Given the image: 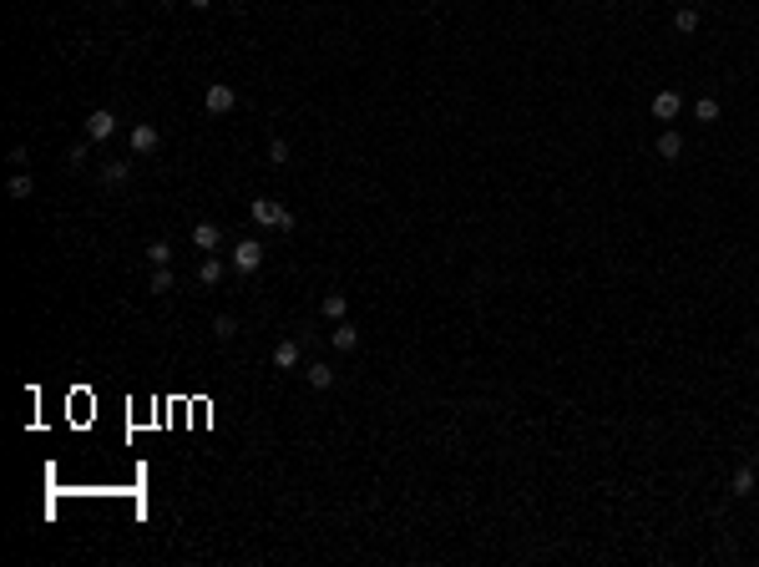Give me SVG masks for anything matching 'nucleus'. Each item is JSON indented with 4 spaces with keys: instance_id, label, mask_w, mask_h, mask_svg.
<instances>
[{
    "instance_id": "obj_15",
    "label": "nucleus",
    "mask_w": 759,
    "mask_h": 567,
    "mask_svg": "<svg viewBox=\"0 0 759 567\" xmlns=\"http://www.w3.org/2000/svg\"><path fill=\"white\" fill-rule=\"evenodd\" d=\"M309 385H314V390H329V385H334V370H329V365H309Z\"/></svg>"
},
{
    "instance_id": "obj_14",
    "label": "nucleus",
    "mask_w": 759,
    "mask_h": 567,
    "mask_svg": "<svg viewBox=\"0 0 759 567\" xmlns=\"http://www.w3.org/2000/svg\"><path fill=\"white\" fill-rule=\"evenodd\" d=\"M658 152H663V157H678V152H683V137H678V132L668 127V132L658 137Z\"/></svg>"
},
{
    "instance_id": "obj_21",
    "label": "nucleus",
    "mask_w": 759,
    "mask_h": 567,
    "mask_svg": "<svg viewBox=\"0 0 759 567\" xmlns=\"http://www.w3.org/2000/svg\"><path fill=\"white\" fill-rule=\"evenodd\" d=\"M218 279H223V264H218V259H208V264L198 269V284H218Z\"/></svg>"
},
{
    "instance_id": "obj_22",
    "label": "nucleus",
    "mask_w": 759,
    "mask_h": 567,
    "mask_svg": "<svg viewBox=\"0 0 759 567\" xmlns=\"http://www.w3.org/2000/svg\"><path fill=\"white\" fill-rule=\"evenodd\" d=\"M147 259L152 264H172V244H147Z\"/></svg>"
},
{
    "instance_id": "obj_23",
    "label": "nucleus",
    "mask_w": 759,
    "mask_h": 567,
    "mask_svg": "<svg viewBox=\"0 0 759 567\" xmlns=\"http://www.w3.org/2000/svg\"><path fill=\"white\" fill-rule=\"evenodd\" d=\"M193 6H198V11H208V6H213V0H193Z\"/></svg>"
},
{
    "instance_id": "obj_19",
    "label": "nucleus",
    "mask_w": 759,
    "mask_h": 567,
    "mask_svg": "<svg viewBox=\"0 0 759 567\" xmlns=\"http://www.w3.org/2000/svg\"><path fill=\"white\" fill-rule=\"evenodd\" d=\"M693 117H698V122H714V117H719V101H714V96H704V101L693 106Z\"/></svg>"
},
{
    "instance_id": "obj_2",
    "label": "nucleus",
    "mask_w": 759,
    "mask_h": 567,
    "mask_svg": "<svg viewBox=\"0 0 759 567\" xmlns=\"http://www.w3.org/2000/svg\"><path fill=\"white\" fill-rule=\"evenodd\" d=\"M263 264V244L258 239H238V244H233V269H238V274H253Z\"/></svg>"
},
{
    "instance_id": "obj_18",
    "label": "nucleus",
    "mask_w": 759,
    "mask_h": 567,
    "mask_svg": "<svg viewBox=\"0 0 759 567\" xmlns=\"http://www.w3.org/2000/svg\"><path fill=\"white\" fill-rule=\"evenodd\" d=\"M31 188H36L31 173H16V178H11V198H31Z\"/></svg>"
},
{
    "instance_id": "obj_24",
    "label": "nucleus",
    "mask_w": 759,
    "mask_h": 567,
    "mask_svg": "<svg viewBox=\"0 0 759 567\" xmlns=\"http://www.w3.org/2000/svg\"><path fill=\"white\" fill-rule=\"evenodd\" d=\"M162 6H172V0H162Z\"/></svg>"
},
{
    "instance_id": "obj_6",
    "label": "nucleus",
    "mask_w": 759,
    "mask_h": 567,
    "mask_svg": "<svg viewBox=\"0 0 759 567\" xmlns=\"http://www.w3.org/2000/svg\"><path fill=\"white\" fill-rule=\"evenodd\" d=\"M218 244H223V229H218V223H198V229H193V249L213 254Z\"/></svg>"
},
{
    "instance_id": "obj_13",
    "label": "nucleus",
    "mask_w": 759,
    "mask_h": 567,
    "mask_svg": "<svg viewBox=\"0 0 759 567\" xmlns=\"http://www.w3.org/2000/svg\"><path fill=\"white\" fill-rule=\"evenodd\" d=\"M127 173H132V167H127V162H106V167H101V178H106V188H116V183H127Z\"/></svg>"
},
{
    "instance_id": "obj_11",
    "label": "nucleus",
    "mask_w": 759,
    "mask_h": 567,
    "mask_svg": "<svg viewBox=\"0 0 759 567\" xmlns=\"http://www.w3.org/2000/svg\"><path fill=\"white\" fill-rule=\"evenodd\" d=\"M172 284H178V279H172V269L157 264V269H152V294H172Z\"/></svg>"
},
{
    "instance_id": "obj_9",
    "label": "nucleus",
    "mask_w": 759,
    "mask_h": 567,
    "mask_svg": "<svg viewBox=\"0 0 759 567\" xmlns=\"http://www.w3.org/2000/svg\"><path fill=\"white\" fill-rule=\"evenodd\" d=\"M319 314H324V319H344V314H349V304H344V294H339V289H334V294H324V304H319Z\"/></svg>"
},
{
    "instance_id": "obj_12",
    "label": "nucleus",
    "mask_w": 759,
    "mask_h": 567,
    "mask_svg": "<svg viewBox=\"0 0 759 567\" xmlns=\"http://www.w3.org/2000/svg\"><path fill=\"white\" fill-rule=\"evenodd\" d=\"M355 345H360V329H355V324H339V329H334V350H355Z\"/></svg>"
},
{
    "instance_id": "obj_5",
    "label": "nucleus",
    "mask_w": 759,
    "mask_h": 567,
    "mask_svg": "<svg viewBox=\"0 0 759 567\" xmlns=\"http://www.w3.org/2000/svg\"><path fill=\"white\" fill-rule=\"evenodd\" d=\"M157 142H162V132H157L152 122H137V127H132V152H157Z\"/></svg>"
},
{
    "instance_id": "obj_17",
    "label": "nucleus",
    "mask_w": 759,
    "mask_h": 567,
    "mask_svg": "<svg viewBox=\"0 0 759 567\" xmlns=\"http://www.w3.org/2000/svg\"><path fill=\"white\" fill-rule=\"evenodd\" d=\"M673 31L693 36V31H698V11H678V16H673Z\"/></svg>"
},
{
    "instance_id": "obj_8",
    "label": "nucleus",
    "mask_w": 759,
    "mask_h": 567,
    "mask_svg": "<svg viewBox=\"0 0 759 567\" xmlns=\"http://www.w3.org/2000/svg\"><path fill=\"white\" fill-rule=\"evenodd\" d=\"M678 106H683V101H678V91H658V96H653V117H658V122H673V117H678Z\"/></svg>"
},
{
    "instance_id": "obj_10",
    "label": "nucleus",
    "mask_w": 759,
    "mask_h": 567,
    "mask_svg": "<svg viewBox=\"0 0 759 567\" xmlns=\"http://www.w3.org/2000/svg\"><path fill=\"white\" fill-rule=\"evenodd\" d=\"M729 491H734V496H749V491H754V466H739L734 481H729Z\"/></svg>"
},
{
    "instance_id": "obj_20",
    "label": "nucleus",
    "mask_w": 759,
    "mask_h": 567,
    "mask_svg": "<svg viewBox=\"0 0 759 567\" xmlns=\"http://www.w3.org/2000/svg\"><path fill=\"white\" fill-rule=\"evenodd\" d=\"M268 162H273V167H283V162H288V142H283V137H273V142H268Z\"/></svg>"
},
{
    "instance_id": "obj_1",
    "label": "nucleus",
    "mask_w": 759,
    "mask_h": 567,
    "mask_svg": "<svg viewBox=\"0 0 759 567\" xmlns=\"http://www.w3.org/2000/svg\"><path fill=\"white\" fill-rule=\"evenodd\" d=\"M253 223H263V229H294V213H288L283 203H273V198H253Z\"/></svg>"
},
{
    "instance_id": "obj_4",
    "label": "nucleus",
    "mask_w": 759,
    "mask_h": 567,
    "mask_svg": "<svg viewBox=\"0 0 759 567\" xmlns=\"http://www.w3.org/2000/svg\"><path fill=\"white\" fill-rule=\"evenodd\" d=\"M233 101H238V96H233V86H208V96H203V106L213 111V117H223V111H233Z\"/></svg>"
},
{
    "instance_id": "obj_3",
    "label": "nucleus",
    "mask_w": 759,
    "mask_h": 567,
    "mask_svg": "<svg viewBox=\"0 0 759 567\" xmlns=\"http://www.w3.org/2000/svg\"><path fill=\"white\" fill-rule=\"evenodd\" d=\"M111 132H116V117H111L106 106H96L91 117H86V142H106Z\"/></svg>"
},
{
    "instance_id": "obj_16",
    "label": "nucleus",
    "mask_w": 759,
    "mask_h": 567,
    "mask_svg": "<svg viewBox=\"0 0 759 567\" xmlns=\"http://www.w3.org/2000/svg\"><path fill=\"white\" fill-rule=\"evenodd\" d=\"M213 334H218V339H233V334H238V319H233V314H218V319H213Z\"/></svg>"
},
{
    "instance_id": "obj_7",
    "label": "nucleus",
    "mask_w": 759,
    "mask_h": 567,
    "mask_svg": "<svg viewBox=\"0 0 759 567\" xmlns=\"http://www.w3.org/2000/svg\"><path fill=\"white\" fill-rule=\"evenodd\" d=\"M299 365V339H278L273 345V370H294Z\"/></svg>"
}]
</instances>
